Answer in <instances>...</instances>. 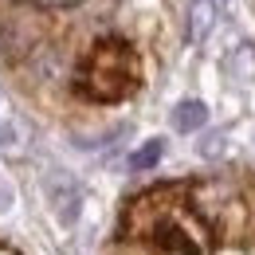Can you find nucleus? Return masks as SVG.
<instances>
[{
    "label": "nucleus",
    "instance_id": "3",
    "mask_svg": "<svg viewBox=\"0 0 255 255\" xmlns=\"http://www.w3.org/2000/svg\"><path fill=\"white\" fill-rule=\"evenodd\" d=\"M47 200H51L55 216H59L63 224H75V220H79L83 192H79V185H75L67 173H51V177H47Z\"/></svg>",
    "mask_w": 255,
    "mask_h": 255
},
{
    "label": "nucleus",
    "instance_id": "1",
    "mask_svg": "<svg viewBox=\"0 0 255 255\" xmlns=\"http://www.w3.org/2000/svg\"><path fill=\"white\" fill-rule=\"evenodd\" d=\"M129 228L137 240H149L153 248H165V252L177 255H208L212 244H204V224L192 220L189 208L181 204V196L173 189H157L149 196H141L133 204V216H129Z\"/></svg>",
    "mask_w": 255,
    "mask_h": 255
},
{
    "label": "nucleus",
    "instance_id": "8",
    "mask_svg": "<svg viewBox=\"0 0 255 255\" xmlns=\"http://www.w3.org/2000/svg\"><path fill=\"white\" fill-rule=\"evenodd\" d=\"M0 255H12V252H4V248H0Z\"/></svg>",
    "mask_w": 255,
    "mask_h": 255
},
{
    "label": "nucleus",
    "instance_id": "6",
    "mask_svg": "<svg viewBox=\"0 0 255 255\" xmlns=\"http://www.w3.org/2000/svg\"><path fill=\"white\" fill-rule=\"evenodd\" d=\"M204 28H212V4H196V12H192V39H204Z\"/></svg>",
    "mask_w": 255,
    "mask_h": 255
},
{
    "label": "nucleus",
    "instance_id": "5",
    "mask_svg": "<svg viewBox=\"0 0 255 255\" xmlns=\"http://www.w3.org/2000/svg\"><path fill=\"white\" fill-rule=\"evenodd\" d=\"M157 157H161V141H149L145 149H137L129 157V169H149V165H157Z\"/></svg>",
    "mask_w": 255,
    "mask_h": 255
},
{
    "label": "nucleus",
    "instance_id": "7",
    "mask_svg": "<svg viewBox=\"0 0 255 255\" xmlns=\"http://www.w3.org/2000/svg\"><path fill=\"white\" fill-rule=\"evenodd\" d=\"M196 149H200V157H216V153L224 149V133H208V137H204Z\"/></svg>",
    "mask_w": 255,
    "mask_h": 255
},
{
    "label": "nucleus",
    "instance_id": "4",
    "mask_svg": "<svg viewBox=\"0 0 255 255\" xmlns=\"http://www.w3.org/2000/svg\"><path fill=\"white\" fill-rule=\"evenodd\" d=\"M204 122H208V106L204 102H192L189 98V102H181L173 110V129L177 133H192V129H200Z\"/></svg>",
    "mask_w": 255,
    "mask_h": 255
},
{
    "label": "nucleus",
    "instance_id": "2",
    "mask_svg": "<svg viewBox=\"0 0 255 255\" xmlns=\"http://www.w3.org/2000/svg\"><path fill=\"white\" fill-rule=\"evenodd\" d=\"M79 87L98 102H114V98H126L137 87V55L129 51L126 43L110 39V43H98L91 51V59L83 67V79Z\"/></svg>",
    "mask_w": 255,
    "mask_h": 255
}]
</instances>
